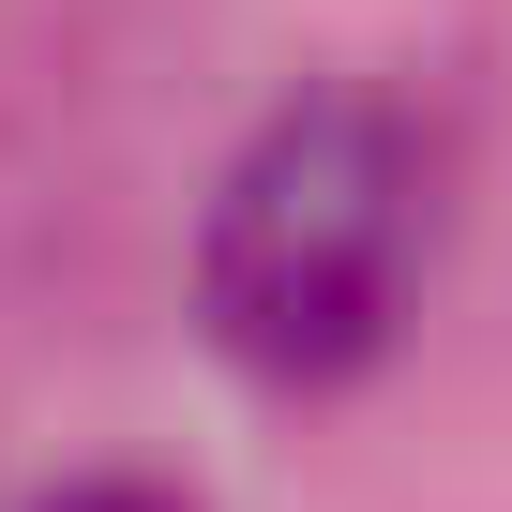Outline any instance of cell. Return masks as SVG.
Returning <instances> with one entry per match:
<instances>
[{
	"instance_id": "obj_1",
	"label": "cell",
	"mask_w": 512,
	"mask_h": 512,
	"mask_svg": "<svg viewBox=\"0 0 512 512\" xmlns=\"http://www.w3.org/2000/svg\"><path fill=\"white\" fill-rule=\"evenodd\" d=\"M407 256H422V151L392 106L362 91H317L256 136L196 226V317L241 377L272 392H317L347 362L392 347V302H407Z\"/></svg>"
},
{
	"instance_id": "obj_2",
	"label": "cell",
	"mask_w": 512,
	"mask_h": 512,
	"mask_svg": "<svg viewBox=\"0 0 512 512\" xmlns=\"http://www.w3.org/2000/svg\"><path fill=\"white\" fill-rule=\"evenodd\" d=\"M46 512H181V497H166V482H61Z\"/></svg>"
}]
</instances>
